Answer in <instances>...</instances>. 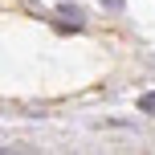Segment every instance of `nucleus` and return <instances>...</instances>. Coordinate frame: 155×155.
I'll use <instances>...</instances> for the list:
<instances>
[{"mask_svg":"<svg viewBox=\"0 0 155 155\" xmlns=\"http://www.w3.org/2000/svg\"><path fill=\"white\" fill-rule=\"evenodd\" d=\"M57 12H61V16H70V21H74V29L82 25V8H78V4H61Z\"/></svg>","mask_w":155,"mask_h":155,"instance_id":"f257e3e1","label":"nucleus"},{"mask_svg":"<svg viewBox=\"0 0 155 155\" xmlns=\"http://www.w3.org/2000/svg\"><path fill=\"white\" fill-rule=\"evenodd\" d=\"M139 110H143V114H155V90H151V94H143V98H139Z\"/></svg>","mask_w":155,"mask_h":155,"instance_id":"f03ea898","label":"nucleus"},{"mask_svg":"<svg viewBox=\"0 0 155 155\" xmlns=\"http://www.w3.org/2000/svg\"><path fill=\"white\" fill-rule=\"evenodd\" d=\"M98 4H102V8H114V12H118V8H123L127 0H98Z\"/></svg>","mask_w":155,"mask_h":155,"instance_id":"7ed1b4c3","label":"nucleus"}]
</instances>
